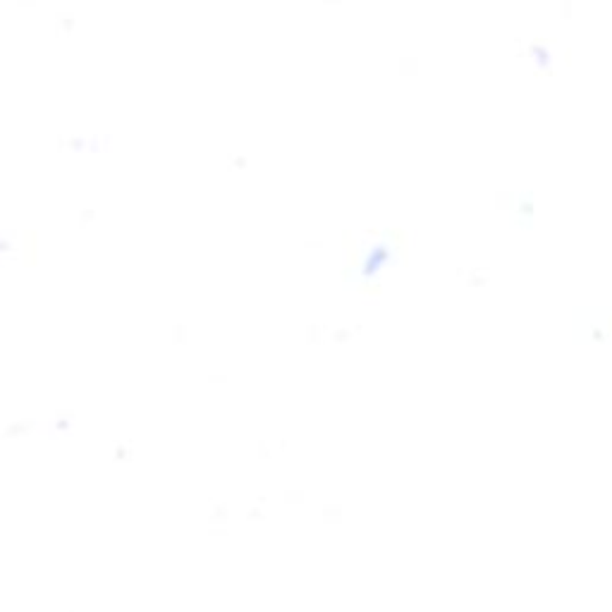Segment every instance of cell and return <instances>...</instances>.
<instances>
[{"label": "cell", "mask_w": 612, "mask_h": 612, "mask_svg": "<svg viewBox=\"0 0 612 612\" xmlns=\"http://www.w3.org/2000/svg\"><path fill=\"white\" fill-rule=\"evenodd\" d=\"M388 261H390V249L386 247V244H381V247H376L374 251H371V256L366 258L364 273H366V275H374L376 270H381Z\"/></svg>", "instance_id": "1"}]
</instances>
